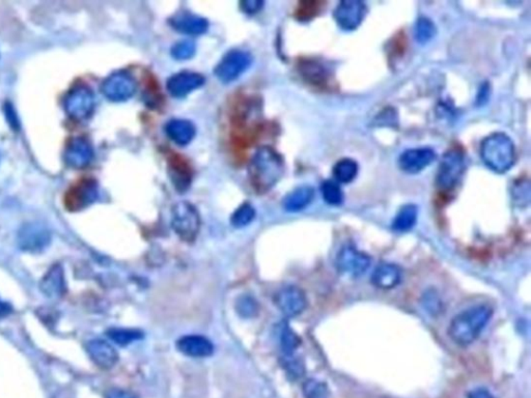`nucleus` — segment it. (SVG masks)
<instances>
[{
	"mask_svg": "<svg viewBox=\"0 0 531 398\" xmlns=\"http://www.w3.org/2000/svg\"><path fill=\"white\" fill-rule=\"evenodd\" d=\"M248 174L253 189L257 193H266L284 176V159L271 147H259L250 161Z\"/></svg>",
	"mask_w": 531,
	"mask_h": 398,
	"instance_id": "nucleus-1",
	"label": "nucleus"
},
{
	"mask_svg": "<svg viewBox=\"0 0 531 398\" xmlns=\"http://www.w3.org/2000/svg\"><path fill=\"white\" fill-rule=\"evenodd\" d=\"M492 315V308L481 304L459 313L448 327L450 339L460 346H470L479 339Z\"/></svg>",
	"mask_w": 531,
	"mask_h": 398,
	"instance_id": "nucleus-2",
	"label": "nucleus"
},
{
	"mask_svg": "<svg viewBox=\"0 0 531 398\" xmlns=\"http://www.w3.org/2000/svg\"><path fill=\"white\" fill-rule=\"evenodd\" d=\"M481 157L493 171L504 174L512 169L516 161V147L506 134H491L481 142Z\"/></svg>",
	"mask_w": 531,
	"mask_h": 398,
	"instance_id": "nucleus-3",
	"label": "nucleus"
},
{
	"mask_svg": "<svg viewBox=\"0 0 531 398\" xmlns=\"http://www.w3.org/2000/svg\"><path fill=\"white\" fill-rule=\"evenodd\" d=\"M465 155L460 149H449L443 155L437 171L436 186L441 191H452L463 178L465 172Z\"/></svg>",
	"mask_w": 531,
	"mask_h": 398,
	"instance_id": "nucleus-4",
	"label": "nucleus"
},
{
	"mask_svg": "<svg viewBox=\"0 0 531 398\" xmlns=\"http://www.w3.org/2000/svg\"><path fill=\"white\" fill-rule=\"evenodd\" d=\"M172 227L184 242H194L201 229V217L194 205L180 201L172 207Z\"/></svg>",
	"mask_w": 531,
	"mask_h": 398,
	"instance_id": "nucleus-5",
	"label": "nucleus"
},
{
	"mask_svg": "<svg viewBox=\"0 0 531 398\" xmlns=\"http://www.w3.org/2000/svg\"><path fill=\"white\" fill-rule=\"evenodd\" d=\"M95 96L89 87L78 86L69 91L65 99V110L71 118L84 120L93 114Z\"/></svg>",
	"mask_w": 531,
	"mask_h": 398,
	"instance_id": "nucleus-6",
	"label": "nucleus"
},
{
	"mask_svg": "<svg viewBox=\"0 0 531 398\" xmlns=\"http://www.w3.org/2000/svg\"><path fill=\"white\" fill-rule=\"evenodd\" d=\"M371 257L351 245L344 246L336 256L337 270L351 278L362 277L371 267Z\"/></svg>",
	"mask_w": 531,
	"mask_h": 398,
	"instance_id": "nucleus-7",
	"label": "nucleus"
},
{
	"mask_svg": "<svg viewBox=\"0 0 531 398\" xmlns=\"http://www.w3.org/2000/svg\"><path fill=\"white\" fill-rule=\"evenodd\" d=\"M138 84L126 72H116L104 80L101 86L103 95L111 102H125L135 93Z\"/></svg>",
	"mask_w": 531,
	"mask_h": 398,
	"instance_id": "nucleus-8",
	"label": "nucleus"
},
{
	"mask_svg": "<svg viewBox=\"0 0 531 398\" xmlns=\"http://www.w3.org/2000/svg\"><path fill=\"white\" fill-rule=\"evenodd\" d=\"M252 62V55L245 51H230L215 69V75L224 84L234 81L250 68Z\"/></svg>",
	"mask_w": 531,
	"mask_h": 398,
	"instance_id": "nucleus-9",
	"label": "nucleus"
},
{
	"mask_svg": "<svg viewBox=\"0 0 531 398\" xmlns=\"http://www.w3.org/2000/svg\"><path fill=\"white\" fill-rule=\"evenodd\" d=\"M51 242V234L48 228L40 223H28L20 229L18 234V245L20 249L30 254H38L48 247Z\"/></svg>",
	"mask_w": 531,
	"mask_h": 398,
	"instance_id": "nucleus-10",
	"label": "nucleus"
},
{
	"mask_svg": "<svg viewBox=\"0 0 531 398\" xmlns=\"http://www.w3.org/2000/svg\"><path fill=\"white\" fill-rule=\"evenodd\" d=\"M367 6L357 0H344L337 4L335 11V19L337 25L344 30H354L362 23Z\"/></svg>",
	"mask_w": 531,
	"mask_h": 398,
	"instance_id": "nucleus-11",
	"label": "nucleus"
},
{
	"mask_svg": "<svg viewBox=\"0 0 531 398\" xmlns=\"http://www.w3.org/2000/svg\"><path fill=\"white\" fill-rule=\"evenodd\" d=\"M98 184L94 180L87 178L74 185L66 195V207L73 212L80 211L95 203L98 198Z\"/></svg>",
	"mask_w": 531,
	"mask_h": 398,
	"instance_id": "nucleus-12",
	"label": "nucleus"
},
{
	"mask_svg": "<svg viewBox=\"0 0 531 398\" xmlns=\"http://www.w3.org/2000/svg\"><path fill=\"white\" fill-rule=\"evenodd\" d=\"M275 303L280 312L288 317H297L306 310L308 299L301 288L298 286H286L281 288L276 296Z\"/></svg>",
	"mask_w": 531,
	"mask_h": 398,
	"instance_id": "nucleus-13",
	"label": "nucleus"
},
{
	"mask_svg": "<svg viewBox=\"0 0 531 398\" xmlns=\"http://www.w3.org/2000/svg\"><path fill=\"white\" fill-rule=\"evenodd\" d=\"M435 158L436 154L427 147L408 149L398 158V166L407 174H415L427 169Z\"/></svg>",
	"mask_w": 531,
	"mask_h": 398,
	"instance_id": "nucleus-14",
	"label": "nucleus"
},
{
	"mask_svg": "<svg viewBox=\"0 0 531 398\" xmlns=\"http://www.w3.org/2000/svg\"><path fill=\"white\" fill-rule=\"evenodd\" d=\"M205 84L203 75L192 72H182L172 76L167 81V91L172 97L184 98Z\"/></svg>",
	"mask_w": 531,
	"mask_h": 398,
	"instance_id": "nucleus-15",
	"label": "nucleus"
},
{
	"mask_svg": "<svg viewBox=\"0 0 531 398\" xmlns=\"http://www.w3.org/2000/svg\"><path fill=\"white\" fill-rule=\"evenodd\" d=\"M93 158V147L84 138H74L67 145L65 161L72 169H84L91 162Z\"/></svg>",
	"mask_w": 531,
	"mask_h": 398,
	"instance_id": "nucleus-16",
	"label": "nucleus"
},
{
	"mask_svg": "<svg viewBox=\"0 0 531 398\" xmlns=\"http://www.w3.org/2000/svg\"><path fill=\"white\" fill-rule=\"evenodd\" d=\"M85 348L91 361L102 370H111L118 363V352L107 341H102V339H94L87 342Z\"/></svg>",
	"mask_w": 531,
	"mask_h": 398,
	"instance_id": "nucleus-17",
	"label": "nucleus"
},
{
	"mask_svg": "<svg viewBox=\"0 0 531 398\" xmlns=\"http://www.w3.org/2000/svg\"><path fill=\"white\" fill-rule=\"evenodd\" d=\"M43 294L50 299H60L66 294L65 272L60 263L53 265L44 275L40 285Z\"/></svg>",
	"mask_w": 531,
	"mask_h": 398,
	"instance_id": "nucleus-18",
	"label": "nucleus"
},
{
	"mask_svg": "<svg viewBox=\"0 0 531 398\" xmlns=\"http://www.w3.org/2000/svg\"><path fill=\"white\" fill-rule=\"evenodd\" d=\"M169 22L172 28L190 35H203L209 28V23L205 18L189 12L178 13L170 18Z\"/></svg>",
	"mask_w": 531,
	"mask_h": 398,
	"instance_id": "nucleus-19",
	"label": "nucleus"
},
{
	"mask_svg": "<svg viewBox=\"0 0 531 398\" xmlns=\"http://www.w3.org/2000/svg\"><path fill=\"white\" fill-rule=\"evenodd\" d=\"M177 348L182 354L194 358L209 357L214 352L212 342L201 335H187L177 341Z\"/></svg>",
	"mask_w": 531,
	"mask_h": 398,
	"instance_id": "nucleus-20",
	"label": "nucleus"
},
{
	"mask_svg": "<svg viewBox=\"0 0 531 398\" xmlns=\"http://www.w3.org/2000/svg\"><path fill=\"white\" fill-rule=\"evenodd\" d=\"M298 69L302 78L311 86H325L330 80V70L320 60H302Z\"/></svg>",
	"mask_w": 531,
	"mask_h": 398,
	"instance_id": "nucleus-21",
	"label": "nucleus"
},
{
	"mask_svg": "<svg viewBox=\"0 0 531 398\" xmlns=\"http://www.w3.org/2000/svg\"><path fill=\"white\" fill-rule=\"evenodd\" d=\"M402 280V270L394 263H384L379 265L371 274V283L381 290L396 288Z\"/></svg>",
	"mask_w": 531,
	"mask_h": 398,
	"instance_id": "nucleus-22",
	"label": "nucleus"
},
{
	"mask_svg": "<svg viewBox=\"0 0 531 398\" xmlns=\"http://www.w3.org/2000/svg\"><path fill=\"white\" fill-rule=\"evenodd\" d=\"M169 178L177 191H187L192 180V172L189 165L181 157L174 156L169 159Z\"/></svg>",
	"mask_w": 531,
	"mask_h": 398,
	"instance_id": "nucleus-23",
	"label": "nucleus"
},
{
	"mask_svg": "<svg viewBox=\"0 0 531 398\" xmlns=\"http://www.w3.org/2000/svg\"><path fill=\"white\" fill-rule=\"evenodd\" d=\"M165 131L168 137L179 145H187L196 136L194 124L187 120H172L167 123Z\"/></svg>",
	"mask_w": 531,
	"mask_h": 398,
	"instance_id": "nucleus-24",
	"label": "nucleus"
},
{
	"mask_svg": "<svg viewBox=\"0 0 531 398\" xmlns=\"http://www.w3.org/2000/svg\"><path fill=\"white\" fill-rule=\"evenodd\" d=\"M313 188L304 186L291 192L284 201V209L288 212H299L306 209L313 198Z\"/></svg>",
	"mask_w": 531,
	"mask_h": 398,
	"instance_id": "nucleus-25",
	"label": "nucleus"
},
{
	"mask_svg": "<svg viewBox=\"0 0 531 398\" xmlns=\"http://www.w3.org/2000/svg\"><path fill=\"white\" fill-rule=\"evenodd\" d=\"M418 216V210L416 205H404V207L398 211L396 218H394L392 227H393V229L396 230V232H408V230L412 229L414 225L416 224Z\"/></svg>",
	"mask_w": 531,
	"mask_h": 398,
	"instance_id": "nucleus-26",
	"label": "nucleus"
},
{
	"mask_svg": "<svg viewBox=\"0 0 531 398\" xmlns=\"http://www.w3.org/2000/svg\"><path fill=\"white\" fill-rule=\"evenodd\" d=\"M333 174L338 183L348 184L351 183L358 174V164L352 159L345 158L338 161L333 169Z\"/></svg>",
	"mask_w": 531,
	"mask_h": 398,
	"instance_id": "nucleus-27",
	"label": "nucleus"
},
{
	"mask_svg": "<svg viewBox=\"0 0 531 398\" xmlns=\"http://www.w3.org/2000/svg\"><path fill=\"white\" fill-rule=\"evenodd\" d=\"M107 336L116 343L126 346L133 341L142 339L143 332L138 329L112 328L107 331Z\"/></svg>",
	"mask_w": 531,
	"mask_h": 398,
	"instance_id": "nucleus-28",
	"label": "nucleus"
},
{
	"mask_svg": "<svg viewBox=\"0 0 531 398\" xmlns=\"http://www.w3.org/2000/svg\"><path fill=\"white\" fill-rule=\"evenodd\" d=\"M323 198L328 205H340L344 203L342 188L335 181H325L321 185Z\"/></svg>",
	"mask_w": 531,
	"mask_h": 398,
	"instance_id": "nucleus-29",
	"label": "nucleus"
},
{
	"mask_svg": "<svg viewBox=\"0 0 531 398\" xmlns=\"http://www.w3.org/2000/svg\"><path fill=\"white\" fill-rule=\"evenodd\" d=\"M435 35H436V26L429 18L420 17L416 21L415 28H414L416 41L421 44L427 43L430 40L433 39Z\"/></svg>",
	"mask_w": 531,
	"mask_h": 398,
	"instance_id": "nucleus-30",
	"label": "nucleus"
},
{
	"mask_svg": "<svg viewBox=\"0 0 531 398\" xmlns=\"http://www.w3.org/2000/svg\"><path fill=\"white\" fill-rule=\"evenodd\" d=\"M281 365L288 377L293 381L301 379L306 373L303 362L299 358L294 357V355L284 356Z\"/></svg>",
	"mask_w": 531,
	"mask_h": 398,
	"instance_id": "nucleus-31",
	"label": "nucleus"
},
{
	"mask_svg": "<svg viewBox=\"0 0 531 398\" xmlns=\"http://www.w3.org/2000/svg\"><path fill=\"white\" fill-rule=\"evenodd\" d=\"M302 391L306 398H329L328 386L315 379L306 380L302 386Z\"/></svg>",
	"mask_w": 531,
	"mask_h": 398,
	"instance_id": "nucleus-32",
	"label": "nucleus"
},
{
	"mask_svg": "<svg viewBox=\"0 0 531 398\" xmlns=\"http://www.w3.org/2000/svg\"><path fill=\"white\" fill-rule=\"evenodd\" d=\"M255 217V211L252 205L250 203H243L233 214L230 221L235 227L241 228L252 223Z\"/></svg>",
	"mask_w": 531,
	"mask_h": 398,
	"instance_id": "nucleus-33",
	"label": "nucleus"
},
{
	"mask_svg": "<svg viewBox=\"0 0 531 398\" xmlns=\"http://www.w3.org/2000/svg\"><path fill=\"white\" fill-rule=\"evenodd\" d=\"M300 342L299 336L289 326L282 329L280 344L284 356L294 355V352L300 346Z\"/></svg>",
	"mask_w": 531,
	"mask_h": 398,
	"instance_id": "nucleus-34",
	"label": "nucleus"
},
{
	"mask_svg": "<svg viewBox=\"0 0 531 398\" xmlns=\"http://www.w3.org/2000/svg\"><path fill=\"white\" fill-rule=\"evenodd\" d=\"M236 309L241 317L250 319L259 313V304L252 297L243 296L237 301Z\"/></svg>",
	"mask_w": 531,
	"mask_h": 398,
	"instance_id": "nucleus-35",
	"label": "nucleus"
},
{
	"mask_svg": "<svg viewBox=\"0 0 531 398\" xmlns=\"http://www.w3.org/2000/svg\"><path fill=\"white\" fill-rule=\"evenodd\" d=\"M196 53V45L192 41H181L174 44L172 48V55L176 59L186 60L194 57Z\"/></svg>",
	"mask_w": 531,
	"mask_h": 398,
	"instance_id": "nucleus-36",
	"label": "nucleus"
},
{
	"mask_svg": "<svg viewBox=\"0 0 531 398\" xmlns=\"http://www.w3.org/2000/svg\"><path fill=\"white\" fill-rule=\"evenodd\" d=\"M321 8V4L315 1H306L300 4L297 11L298 19L301 21H308L318 15Z\"/></svg>",
	"mask_w": 531,
	"mask_h": 398,
	"instance_id": "nucleus-37",
	"label": "nucleus"
},
{
	"mask_svg": "<svg viewBox=\"0 0 531 398\" xmlns=\"http://www.w3.org/2000/svg\"><path fill=\"white\" fill-rule=\"evenodd\" d=\"M423 300H425V301H423V305H425V307L427 308L430 312L433 313V314H435V313L441 312L442 303H441V300L439 299V297L437 296L434 292H432V290L427 292V294L423 296Z\"/></svg>",
	"mask_w": 531,
	"mask_h": 398,
	"instance_id": "nucleus-38",
	"label": "nucleus"
},
{
	"mask_svg": "<svg viewBox=\"0 0 531 398\" xmlns=\"http://www.w3.org/2000/svg\"><path fill=\"white\" fill-rule=\"evenodd\" d=\"M263 1H243L241 2L240 6H241L242 11L246 14H255L259 12L263 8Z\"/></svg>",
	"mask_w": 531,
	"mask_h": 398,
	"instance_id": "nucleus-39",
	"label": "nucleus"
},
{
	"mask_svg": "<svg viewBox=\"0 0 531 398\" xmlns=\"http://www.w3.org/2000/svg\"><path fill=\"white\" fill-rule=\"evenodd\" d=\"M106 398H136L133 393L123 389H111L107 392Z\"/></svg>",
	"mask_w": 531,
	"mask_h": 398,
	"instance_id": "nucleus-40",
	"label": "nucleus"
},
{
	"mask_svg": "<svg viewBox=\"0 0 531 398\" xmlns=\"http://www.w3.org/2000/svg\"><path fill=\"white\" fill-rule=\"evenodd\" d=\"M468 398H495L486 389H476V390L471 391L468 395Z\"/></svg>",
	"mask_w": 531,
	"mask_h": 398,
	"instance_id": "nucleus-41",
	"label": "nucleus"
},
{
	"mask_svg": "<svg viewBox=\"0 0 531 398\" xmlns=\"http://www.w3.org/2000/svg\"><path fill=\"white\" fill-rule=\"evenodd\" d=\"M12 310L13 308L12 306H11V304H9L8 302H4L2 301V300H0V319L8 317V315L12 312Z\"/></svg>",
	"mask_w": 531,
	"mask_h": 398,
	"instance_id": "nucleus-42",
	"label": "nucleus"
}]
</instances>
